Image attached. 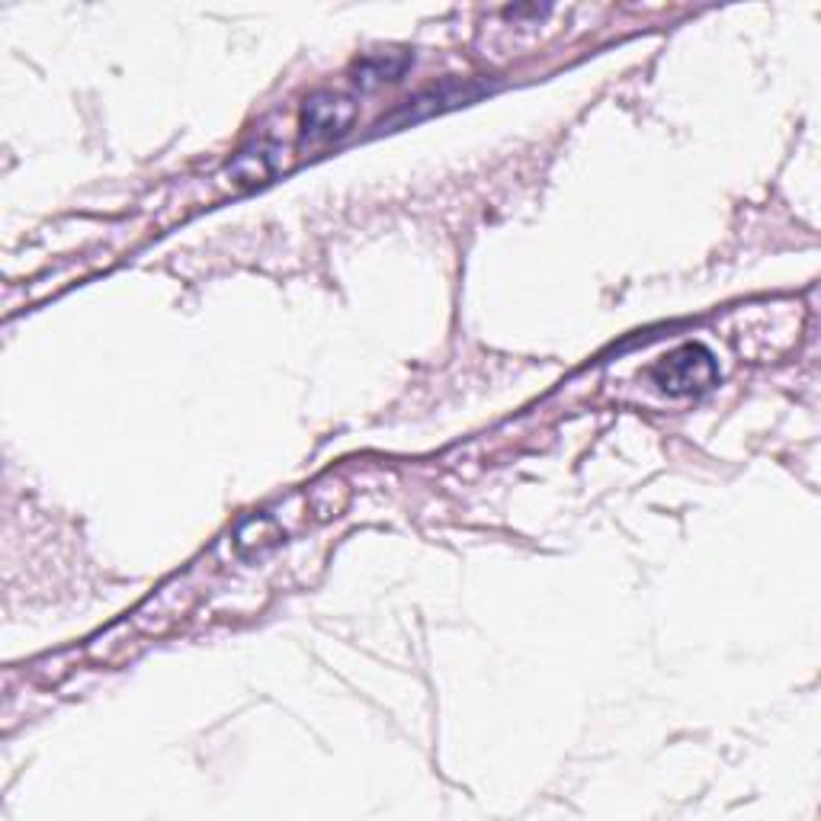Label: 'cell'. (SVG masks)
I'll return each mask as SVG.
<instances>
[{"mask_svg":"<svg viewBox=\"0 0 821 821\" xmlns=\"http://www.w3.org/2000/svg\"><path fill=\"white\" fill-rule=\"evenodd\" d=\"M475 93H482V90L479 87H462V83H443L440 90H427V93L414 97L410 106H405L395 120H410L414 123V120L434 116V113H440L447 106H456V103H462V100H469ZM395 120H389V123H395Z\"/></svg>","mask_w":821,"mask_h":821,"instance_id":"obj_3","label":"cell"},{"mask_svg":"<svg viewBox=\"0 0 821 821\" xmlns=\"http://www.w3.org/2000/svg\"><path fill=\"white\" fill-rule=\"evenodd\" d=\"M353 120H357V103L350 97L334 93V90H322L302 110V132L312 142H328V138L347 135Z\"/></svg>","mask_w":821,"mask_h":821,"instance_id":"obj_2","label":"cell"},{"mask_svg":"<svg viewBox=\"0 0 821 821\" xmlns=\"http://www.w3.org/2000/svg\"><path fill=\"white\" fill-rule=\"evenodd\" d=\"M228 173H232L238 183H245V187H257V183H267V180L277 173V158H273L263 145L245 148V151L228 165Z\"/></svg>","mask_w":821,"mask_h":821,"instance_id":"obj_4","label":"cell"},{"mask_svg":"<svg viewBox=\"0 0 821 821\" xmlns=\"http://www.w3.org/2000/svg\"><path fill=\"white\" fill-rule=\"evenodd\" d=\"M652 375L661 385V392L667 395H702L719 382L712 353L699 344H684L681 350L667 353L652 370Z\"/></svg>","mask_w":821,"mask_h":821,"instance_id":"obj_1","label":"cell"},{"mask_svg":"<svg viewBox=\"0 0 821 821\" xmlns=\"http://www.w3.org/2000/svg\"><path fill=\"white\" fill-rule=\"evenodd\" d=\"M408 68V55H398V58H367L363 65H360V78H357V83L363 81L367 87H372V83H379V81H395L402 71Z\"/></svg>","mask_w":821,"mask_h":821,"instance_id":"obj_5","label":"cell"}]
</instances>
